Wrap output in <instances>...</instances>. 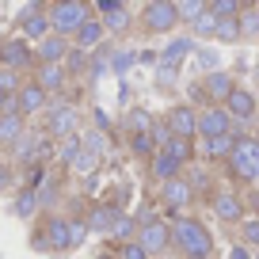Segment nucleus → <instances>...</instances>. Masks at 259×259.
I'll list each match as a JSON object with an SVG mask.
<instances>
[{
	"label": "nucleus",
	"mask_w": 259,
	"mask_h": 259,
	"mask_svg": "<svg viewBox=\"0 0 259 259\" xmlns=\"http://www.w3.org/2000/svg\"><path fill=\"white\" fill-rule=\"evenodd\" d=\"M198 134H202L206 141H210V138H229V111H221V107L202 111V118H198Z\"/></svg>",
	"instance_id": "nucleus-13"
},
{
	"label": "nucleus",
	"mask_w": 259,
	"mask_h": 259,
	"mask_svg": "<svg viewBox=\"0 0 259 259\" xmlns=\"http://www.w3.org/2000/svg\"><path fill=\"white\" fill-rule=\"evenodd\" d=\"M42 233H46V236H34V248L69 251V221H65V218H50Z\"/></svg>",
	"instance_id": "nucleus-8"
},
{
	"label": "nucleus",
	"mask_w": 259,
	"mask_h": 259,
	"mask_svg": "<svg viewBox=\"0 0 259 259\" xmlns=\"http://www.w3.org/2000/svg\"><path fill=\"white\" fill-rule=\"evenodd\" d=\"M96 168H99V156L88 153V149H80V153H76V160L69 164V171H73V176H96Z\"/></svg>",
	"instance_id": "nucleus-26"
},
{
	"label": "nucleus",
	"mask_w": 259,
	"mask_h": 259,
	"mask_svg": "<svg viewBox=\"0 0 259 259\" xmlns=\"http://www.w3.org/2000/svg\"><path fill=\"white\" fill-rule=\"evenodd\" d=\"M50 149V141H42V138H34V134H23V138L16 141V160H23V164H31V160H38L42 153Z\"/></svg>",
	"instance_id": "nucleus-21"
},
{
	"label": "nucleus",
	"mask_w": 259,
	"mask_h": 259,
	"mask_svg": "<svg viewBox=\"0 0 259 259\" xmlns=\"http://www.w3.org/2000/svg\"><path fill=\"white\" fill-rule=\"evenodd\" d=\"M168 130H171V138L191 141L198 134V118H194L191 107H176V111H168Z\"/></svg>",
	"instance_id": "nucleus-12"
},
{
	"label": "nucleus",
	"mask_w": 259,
	"mask_h": 259,
	"mask_svg": "<svg viewBox=\"0 0 259 259\" xmlns=\"http://www.w3.org/2000/svg\"><path fill=\"white\" fill-rule=\"evenodd\" d=\"M194 198V187L187 183V179H168V183H164V202H168V210H179V206H187Z\"/></svg>",
	"instance_id": "nucleus-18"
},
{
	"label": "nucleus",
	"mask_w": 259,
	"mask_h": 259,
	"mask_svg": "<svg viewBox=\"0 0 259 259\" xmlns=\"http://www.w3.org/2000/svg\"><path fill=\"white\" fill-rule=\"evenodd\" d=\"M12 99H16V96H4V92H0V114H4V107H8Z\"/></svg>",
	"instance_id": "nucleus-51"
},
{
	"label": "nucleus",
	"mask_w": 259,
	"mask_h": 259,
	"mask_svg": "<svg viewBox=\"0 0 259 259\" xmlns=\"http://www.w3.org/2000/svg\"><path fill=\"white\" fill-rule=\"evenodd\" d=\"M130 134H149V130H153V114L149 111H130Z\"/></svg>",
	"instance_id": "nucleus-33"
},
{
	"label": "nucleus",
	"mask_w": 259,
	"mask_h": 259,
	"mask_svg": "<svg viewBox=\"0 0 259 259\" xmlns=\"http://www.w3.org/2000/svg\"><path fill=\"white\" fill-rule=\"evenodd\" d=\"M138 61H141V65H153V61H156V54H153V50H141Z\"/></svg>",
	"instance_id": "nucleus-49"
},
{
	"label": "nucleus",
	"mask_w": 259,
	"mask_h": 259,
	"mask_svg": "<svg viewBox=\"0 0 259 259\" xmlns=\"http://www.w3.org/2000/svg\"><path fill=\"white\" fill-rule=\"evenodd\" d=\"M255 259H259V255H255Z\"/></svg>",
	"instance_id": "nucleus-53"
},
{
	"label": "nucleus",
	"mask_w": 259,
	"mask_h": 259,
	"mask_svg": "<svg viewBox=\"0 0 259 259\" xmlns=\"http://www.w3.org/2000/svg\"><path fill=\"white\" fill-rule=\"evenodd\" d=\"M0 92H4V96H16L19 92V76L12 73V69H0Z\"/></svg>",
	"instance_id": "nucleus-39"
},
{
	"label": "nucleus",
	"mask_w": 259,
	"mask_h": 259,
	"mask_svg": "<svg viewBox=\"0 0 259 259\" xmlns=\"http://www.w3.org/2000/svg\"><path fill=\"white\" fill-rule=\"evenodd\" d=\"M191 50H194V42H191V38H171L168 46L160 50V61H168V65H179L187 54H191Z\"/></svg>",
	"instance_id": "nucleus-25"
},
{
	"label": "nucleus",
	"mask_w": 259,
	"mask_h": 259,
	"mask_svg": "<svg viewBox=\"0 0 259 259\" xmlns=\"http://www.w3.org/2000/svg\"><path fill=\"white\" fill-rule=\"evenodd\" d=\"M206 12H210V4H202V0H179V4H176V16L191 19V23H194V19H202Z\"/></svg>",
	"instance_id": "nucleus-29"
},
{
	"label": "nucleus",
	"mask_w": 259,
	"mask_h": 259,
	"mask_svg": "<svg viewBox=\"0 0 259 259\" xmlns=\"http://www.w3.org/2000/svg\"><path fill=\"white\" fill-rule=\"evenodd\" d=\"M16 107H19V114H38V111H46V92L38 88L34 80H23L19 84V92H16Z\"/></svg>",
	"instance_id": "nucleus-11"
},
{
	"label": "nucleus",
	"mask_w": 259,
	"mask_h": 259,
	"mask_svg": "<svg viewBox=\"0 0 259 259\" xmlns=\"http://www.w3.org/2000/svg\"><path fill=\"white\" fill-rule=\"evenodd\" d=\"M134 61H138V54H126V50H122V54H114V57H111V69H114V73H126Z\"/></svg>",
	"instance_id": "nucleus-40"
},
{
	"label": "nucleus",
	"mask_w": 259,
	"mask_h": 259,
	"mask_svg": "<svg viewBox=\"0 0 259 259\" xmlns=\"http://www.w3.org/2000/svg\"><path fill=\"white\" fill-rule=\"evenodd\" d=\"M65 80H69V73H65V65H38V73H34V84H38L42 92H61Z\"/></svg>",
	"instance_id": "nucleus-16"
},
{
	"label": "nucleus",
	"mask_w": 259,
	"mask_h": 259,
	"mask_svg": "<svg viewBox=\"0 0 259 259\" xmlns=\"http://www.w3.org/2000/svg\"><path fill=\"white\" fill-rule=\"evenodd\" d=\"M244 240H248V244H259V218L244 221Z\"/></svg>",
	"instance_id": "nucleus-44"
},
{
	"label": "nucleus",
	"mask_w": 259,
	"mask_h": 259,
	"mask_svg": "<svg viewBox=\"0 0 259 259\" xmlns=\"http://www.w3.org/2000/svg\"><path fill=\"white\" fill-rule=\"evenodd\" d=\"M213 38L236 42V38H240V19H218V34H213Z\"/></svg>",
	"instance_id": "nucleus-34"
},
{
	"label": "nucleus",
	"mask_w": 259,
	"mask_h": 259,
	"mask_svg": "<svg viewBox=\"0 0 259 259\" xmlns=\"http://www.w3.org/2000/svg\"><path fill=\"white\" fill-rule=\"evenodd\" d=\"M213 213H218L221 221H240L244 218V202L236 198V194L221 191V194H213Z\"/></svg>",
	"instance_id": "nucleus-19"
},
{
	"label": "nucleus",
	"mask_w": 259,
	"mask_h": 259,
	"mask_svg": "<svg viewBox=\"0 0 259 259\" xmlns=\"http://www.w3.org/2000/svg\"><path fill=\"white\" fill-rule=\"evenodd\" d=\"M23 138V114H0V145H16Z\"/></svg>",
	"instance_id": "nucleus-22"
},
{
	"label": "nucleus",
	"mask_w": 259,
	"mask_h": 259,
	"mask_svg": "<svg viewBox=\"0 0 259 259\" xmlns=\"http://www.w3.org/2000/svg\"><path fill=\"white\" fill-rule=\"evenodd\" d=\"M229 259H251V255H248V248H244V244H233V251H229Z\"/></svg>",
	"instance_id": "nucleus-47"
},
{
	"label": "nucleus",
	"mask_w": 259,
	"mask_h": 259,
	"mask_svg": "<svg viewBox=\"0 0 259 259\" xmlns=\"http://www.w3.org/2000/svg\"><path fill=\"white\" fill-rule=\"evenodd\" d=\"M176 4H171V0H149L145 4V31H171V27H176Z\"/></svg>",
	"instance_id": "nucleus-5"
},
{
	"label": "nucleus",
	"mask_w": 259,
	"mask_h": 259,
	"mask_svg": "<svg viewBox=\"0 0 259 259\" xmlns=\"http://www.w3.org/2000/svg\"><path fill=\"white\" fill-rule=\"evenodd\" d=\"M138 233V221L134 218H126V213H118V218H114V229H111V236L114 240H126L130 244V236Z\"/></svg>",
	"instance_id": "nucleus-31"
},
{
	"label": "nucleus",
	"mask_w": 259,
	"mask_h": 259,
	"mask_svg": "<svg viewBox=\"0 0 259 259\" xmlns=\"http://www.w3.org/2000/svg\"><path fill=\"white\" fill-rule=\"evenodd\" d=\"M255 76H259V69H255Z\"/></svg>",
	"instance_id": "nucleus-52"
},
{
	"label": "nucleus",
	"mask_w": 259,
	"mask_h": 259,
	"mask_svg": "<svg viewBox=\"0 0 259 259\" xmlns=\"http://www.w3.org/2000/svg\"><path fill=\"white\" fill-rule=\"evenodd\" d=\"M99 38H103V19H88V23L76 31V42H80V50H96Z\"/></svg>",
	"instance_id": "nucleus-23"
},
{
	"label": "nucleus",
	"mask_w": 259,
	"mask_h": 259,
	"mask_svg": "<svg viewBox=\"0 0 259 259\" xmlns=\"http://www.w3.org/2000/svg\"><path fill=\"white\" fill-rule=\"evenodd\" d=\"M233 134H229V138H210V141H206V156H229V153H233Z\"/></svg>",
	"instance_id": "nucleus-35"
},
{
	"label": "nucleus",
	"mask_w": 259,
	"mask_h": 259,
	"mask_svg": "<svg viewBox=\"0 0 259 259\" xmlns=\"http://www.w3.org/2000/svg\"><path fill=\"white\" fill-rule=\"evenodd\" d=\"M164 153H168L171 160H176L179 168H183V164H187V160L194 156V149H191V141H183V138H171L168 145H164Z\"/></svg>",
	"instance_id": "nucleus-28"
},
{
	"label": "nucleus",
	"mask_w": 259,
	"mask_h": 259,
	"mask_svg": "<svg viewBox=\"0 0 259 259\" xmlns=\"http://www.w3.org/2000/svg\"><path fill=\"white\" fill-rule=\"evenodd\" d=\"M198 65L210 69V73H218V54H213V50H198Z\"/></svg>",
	"instance_id": "nucleus-43"
},
{
	"label": "nucleus",
	"mask_w": 259,
	"mask_h": 259,
	"mask_svg": "<svg viewBox=\"0 0 259 259\" xmlns=\"http://www.w3.org/2000/svg\"><path fill=\"white\" fill-rule=\"evenodd\" d=\"M233 92H236V80H233L229 73H221V69H218V73L206 76V96H210V99H218V103L225 99V103H229V96H233Z\"/></svg>",
	"instance_id": "nucleus-20"
},
{
	"label": "nucleus",
	"mask_w": 259,
	"mask_h": 259,
	"mask_svg": "<svg viewBox=\"0 0 259 259\" xmlns=\"http://www.w3.org/2000/svg\"><path fill=\"white\" fill-rule=\"evenodd\" d=\"M171 236H176V244L183 248L187 259H210L213 240H210V233H206V225H198L194 218H176Z\"/></svg>",
	"instance_id": "nucleus-1"
},
{
	"label": "nucleus",
	"mask_w": 259,
	"mask_h": 259,
	"mask_svg": "<svg viewBox=\"0 0 259 259\" xmlns=\"http://www.w3.org/2000/svg\"><path fill=\"white\" fill-rule=\"evenodd\" d=\"M194 34H198V38H213V34H218V16L206 12L202 19H194Z\"/></svg>",
	"instance_id": "nucleus-36"
},
{
	"label": "nucleus",
	"mask_w": 259,
	"mask_h": 259,
	"mask_svg": "<svg viewBox=\"0 0 259 259\" xmlns=\"http://www.w3.org/2000/svg\"><path fill=\"white\" fill-rule=\"evenodd\" d=\"M176 69H179V65L160 61V65H156V80H160V84H171V80H176Z\"/></svg>",
	"instance_id": "nucleus-42"
},
{
	"label": "nucleus",
	"mask_w": 259,
	"mask_h": 259,
	"mask_svg": "<svg viewBox=\"0 0 259 259\" xmlns=\"http://www.w3.org/2000/svg\"><path fill=\"white\" fill-rule=\"evenodd\" d=\"M34 57V50L27 46V38H8L0 42V65L4 69H12V73H19V69H27Z\"/></svg>",
	"instance_id": "nucleus-7"
},
{
	"label": "nucleus",
	"mask_w": 259,
	"mask_h": 259,
	"mask_svg": "<svg viewBox=\"0 0 259 259\" xmlns=\"http://www.w3.org/2000/svg\"><path fill=\"white\" fill-rule=\"evenodd\" d=\"M107 65H111V57H107V54H99L96 61H92V76H96V80H99V76L107 73Z\"/></svg>",
	"instance_id": "nucleus-45"
},
{
	"label": "nucleus",
	"mask_w": 259,
	"mask_h": 259,
	"mask_svg": "<svg viewBox=\"0 0 259 259\" xmlns=\"http://www.w3.org/2000/svg\"><path fill=\"white\" fill-rule=\"evenodd\" d=\"M96 126L99 130H111V118H107V111H99V107H96Z\"/></svg>",
	"instance_id": "nucleus-48"
},
{
	"label": "nucleus",
	"mask_w": 259,
	"mask_h": 259,
	"mask_svg": "<svg viewBox=\"0 0 259 259\" xmlns=\"http://www.w3.org/2000/svg\"><path fill=\"white\" fill-rule=\"evenodd\" d=\"M229 168H233V176L240 179H259V141L255 138H236L233 141V153H229Z\"/></svg>",
	"instance_id": "nucleus-3"
},
{
	"label": "nucleus",
	"mask_w": 259,
	"mask_h": 259,
	"mask_svg": "<svg viewBox=\"0 0 259 259\" xmlns=\"http://www.w3.org/2000/svg\"><path fill=\"white\" fill-rule=\"evenodd\" d=\"M12 210H16V218H31V213L38 210V191H31V187H23Z\"/></svg>",
	"instance_id": "nucleus-27"
},
{
	"label": "nucleus",
	"mask_w": 259,
	"mask_h": 259,
	"mask_svg": "<svg viewBox=\"0 0 259 259\" xmlns=\"http://www.w3.org/2000/svg\"><path fill=\"white\" fill-rule=\"evenodd\" d=\"M229 118H240V122H251L255 118V96L248 88H236L229 96Z\"/></svg>",
	"instance_id": "nucleus-17"
},
{
	"label": "nucleus",
	"mask_w": 259,
	"mask_h": 259,
	"mask_svg": "<svg viewBox=\"0 0 259 259\" xmlns=\"http://www.w3.org/2000/svg\"><path fill=\"white\" fill-rule=\"evenodd\" d=\"M8 179H12V171H8V168H0V187H8Z\"/></svg>",
	"instance_id": "nucleus-50"
},
{
	"label": "nucleus",
	"mask_w": 259,
	"mask_h": 259,
	"mask_svg": "<svg viewBox=\"0 0 259 259\" xmlns=\"http://www.w3.org/2000/svg\"><path fill=\"white\" fill-rule=\"evenodd\" d=\"M38 65H61L65 54H69V38H61V34H50V38L38 42Z\"/></svg>",
	"instance_id": "nucleus-15"
},
{
	"label": "nucleus",
	"mask_w": 259,
	"mask_h": 259,
	"mask_svg": "<svg viewBox=\"0 0 259 259\" xmlns=\"http://www.w3.org/2000/svg\"><path fill=\"white\" fill-rule=\"evenodd\" d=\"M19 23H23V38H50V12H42V4H27L19 12Z\"/></svg>",
	"instance_id": "nucleus-6"
},
{
	"label": "nucleus",
	"mask_w": 259,
	"mask_h": 259,
	"mask_svg": "<svg viewBox=\"0 0 259 259\" xmlns=\"http://www.w3.org/2000/svg\"><path fill=\"white\" fill-rule=\"evenodd\" d=\"M240 38H255L259 34V8H251V12H240Z\"/></svg>",
	"instance_id": "nucleus-32"
},
{
	"label": "nucleus",
	"mask_w": 259,
	"mask_h": 259,
	"mask_svg": "<svg viewBox=\"0 0 259 259\" xmlns=\"http://www.w3.org/2000/svg\"><path fill=\"white\" fill-rule=\"evenodd\" d=\"M153 176L160 179V183H168V179H176V176H179V164L171 160L164 149H156V156H153Z\"/></svg>",
	"instance_id": "nucleus-24"
},
{
	"label": "nucleus",
	"mask_w": 259,
	"mask_h": 259,
	"mask_svg": "<svg viewBox=\"0 0 259 259\" xmlns=\"http://www.w3.org/2000/svg\"><path fill=\"white\" fill-rule=\"evenodd\" d=\"M84 61H88V50H73L69 54V69H84Z\"/></svg>",
	"instance_id": "nucleus-46"
},
{
	"label": "nucleus",
	"mask_w": 259,
	"mask_h": 259,
	"mask_svg": "<svg viewBox=\"0 0 259 259\" xmlns=\"http://www.w3.org/2000/svg\"><path fill=\"white\" fill-rule=\"evenodd\" d=\"M76 122H80V111H76V107H69V103L54 107V111L46 114V130H50V138H61V141L76 134Z\"/></svg>",
	"instance_id": "nucleus-4"
},
{
	"label": "nucleus",
	"mask_w": 259,
	"mask_h": 259,
	"mask_svg": "<svg viewBox=\"0 0 259 259\" xmlns=\"http://www.w3.org/2000/svg\"><path fill=\"white\" fill-rule=\"evenodd\" d=\"M80 149H84V138H76V134H73V138H65V141H61V160H65V164H73Z\"/></svg>",
	"instance_id": "nucleus-37"
},
{
	"label": "nucleus",
	"mask_w": 259,
	"mask_h": 259,
	"mask_svg": "<svg viewBox=\"0 0 259 259\" xmlns=\"http://www.w3.org/2000/svg\"><path fill=\"white\" fill-rule=\"evenodd\" d=\"M118 213H122V210H118L114 202H99V206H92V213L84 218V225H88V233H111Z\"/></svg>",
	"instance_id": "nucleus-14"
},
{
	"label": "nucleus",
	"mask_w": 259,
	"mask_h": 259,
	"mask_svg": "<svg viewBox=\"0 0 259 259\" xmlns=\"http://www.w3.org/2000/svg\"><path fill=\"white\" fill-rule=\"evenodd\" d=\"M96 12L103 16V31L122 34V31L130 27V8H126V4H118V0H99Z\"/></svg>",
	"instance_id": "nucleus-10"
},
{
	"label": "nucleus",
	"mask_w": 259,
	"mask_h": 259,
	"mask_svg": "<svg viewBox=\"0 0 259 259\" xmlns=\"http://www.w3.org/2000/svg\"><path fill=\"white\" fill-rule=\"evenodd\" d=\"M171 240V229L160 225V221H145V225L138 229V244L145 248V255H153V251H164Z\"/></svg>",
	"instance_id": "nucleus-9"
},
{
	"label": "nucleus",
	"mask_w": 259,
	"mask_h": 259,
	"mask_svg": "<svg viewBox=\"0 0 259 259\" xmlns=\"http://www.w3.org/2000/svg\"><path fill=\"white\" fill-rule=\"evenodd\" d=\"M88 19H92V8L84 0H57L54 8H50V27H54V34H61V38L76 34Z\"/></svg>",
	"instance_id": "nucleus-2"
},
{
	"label": "nucleus",
	"mask_w": 259,
	"mask_h": 259,
	"mask_svg": "<svg viewBox=\"0 0 259 259\" xmlns=\"http://www.w3.org/2000/svg\"><path fill=\"white\" fill-rule=\"evenodd\" d=\"M84 236H88V225H84V221H69V251L80 248Z\"/></svg>",
	"instance_id": "nucleus-38"
},
{
	"label": "nucleus",
	"mask_w": 259,
	"mask_h": 259,
	"mask_svg": "<svg viewBox=\"0 0 259 259\" xmlns=\"http://www.w3.org/2000/svg\"><path fill=\"white\" fill-rule=\"evenodd\" d=\"M118 259H149V255H145V248H141V244H134V240H130V244H122Z\"/></svg>",
	"instance_id": "nucleus-41"
},
{
	"label": "nucleus",
	"mask_w": 259,
	"mask_h": 259,
	"mask_svg": "<svg viewBox=\"0 0 259 259\" xmlns=\"http://www.w3.org/2000/svg\"><path fill=\"white\" fill-rule=\"evenodd\" d=\"M130 149H134L138 156H156V141H153V130H149V134H134V138H130Z\"/></svg>",
	"instance_id": "nucleus-30"
}]
</instances>
